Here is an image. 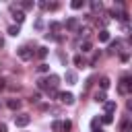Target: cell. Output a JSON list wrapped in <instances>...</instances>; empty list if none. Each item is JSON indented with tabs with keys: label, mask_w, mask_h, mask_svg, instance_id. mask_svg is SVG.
<instances>
[{
	"label": "cell",
	"mask_w": 132,
	"mask_h": 132,
	"mask_svg": "<svg viewBox=\"0 0 132 132\" xmlns=\"http://www.w3.org/2000/svg\"><path fill=\"white\" fill-rule=\"evenodd\" d=\"M95 101H97V103H105V101H107L105 93H103V91H97V93H95Z\"/></svg>",
	"instance_id": "cell-15"
},
{
	"label": "cell",
	"mask_w": 132,
	"mask_h": 132,
	"mask_svg": "<svg viewBox=\"0 0 132 132\" xmlns=\"http://www.w3.org/2000/svg\"><path fill=\"white\" fill-rule=\"evenodd\" d=\"M52 130H54V132H62V122H60V120H54V122H52Z\"/></svg>",
	"instance_id": "cell-18"
},
{
	"label": "cell",
	"mask_w": 132,
	"mask_h": 132,
	"mask_svg": "<svg viewBox=\"0 0 132 132\" xmlns=\"http://www.w3.org/2000/svg\"><path fill=\"white\" fill-rule=\"evenodd\" d=\"M97 126H101V118H93V120H91V128L97 130Z\"/></svg>",
	"instance_id": "cell-27"
},
{
	"label": "cell",
	"mask_w": 132,
	"mask_h": 132,
	"mask_svg": "<svg viewBox=\"0 0 132 132\" xmlns=\"http://www.w3.org/2000/svg\"><path fill=\"white\" fill-rule=\"evenodd\" d=\"M6 105H8L12 111H19V109H21V101H19V99H8Z\"/></svg>",
	"instance_id": "cell-9"
},
{
	"label": "cell",
	"mask_w": 132,
	"mask_h": 132,
	"mask_svg": "<svg viewBox=\"0 0 132 132\" xmlns=\"http://www.w3.org/2000/svg\"><path fill=\"white\" fill-rule=\"evenodd\" d=\"M74 64L78 66V68H82V64H85V60H82V56L78 54V56H74Z\"/></svg>",
	"instance_id": "cell-25"
},
{
	"label": "cell",
	"mask_w": 132,
	"mask_h": 132,
	"mask_svg": "<svg viewBox=\"0 0 132 132\" xmlns=\"http://www.w3.org/2000/svg\"><path fill=\"white\" fill-rule=\"evenodd\" d=\"M70 6H72L74 10H78V8H82V6H85V0H72V2H70Z\"/></svg>",
	"instance_id": "cell-16"
},
{
	"label": "cell",
	"mask_w": 132,
	"mask_h": 132,
	"mask_svg": "<svg viewBox=\"0 0 132 132\" xmlns=\"http://www.w3.org/2000/svg\"><path fill=\"white\" fill-rule=\"evenodd\" d=\"M103 109H105V113L116 111V101H105V103H103Z\"/></svg>",
	"instance_id": "cell-11"
},
{
	"label": "cell",
	"mask_w": 132,
	"mask_h": 132,
	"mask_svg": "<svg viewBox=\"0 0 132 132\" xmlns=\"http://www.w3.org/2000/svg\"><path fill=\"white\" fill-rule=\"evenodd\" d=\"M64 27H66L68 31H76V29L80 27V21H78L76 16H70V19H66V23H64Z\"/></svg>",
	"instance_id": "cell-3"
},
{
	"label": "cell",
	"mask_w": 132,
	"mask_h": 132,
	"mask_svg": "<svg viewBox=\"0 0 132 132\" xmlns=\"http://www.w3.org/2000/svg\"><path fill=\"white\" fill-rule=\"evenodd\" d=\"M76 31H78V35H80V37H89V33H91V29H89V27H78Z\"/></svg>",
	"instance_id": "cell-17"
},
{
	"label": "cell",
	"mask_w": 132,
	"mask_h": 132,
	"mask_svg": "<svg viewBox=\"0 0 132 132\" xmlns=\"http://www.w3.org/2000/svg\"><path fill=\"white\" fill-rule=\"evenodd\" d=\"M58 99L62 103H66V105H72L74 103V95L72 93H58Z\"/></svg>",
	"instance_id": "cell-6"
},
{
	"label": "cell",
	"mask_w": 132,
	"mask_h": 132,
	"mask_svg": "<svg viewBox=\"0 0 132 132\" xmlns=\"http://www.w3.org/2000/svg\"><path fill=\"white\" fill-rule=\"evenodd\" d=\"M16 56H19L21 60H31V58H33V52H31L27 45H23V47L16 50Z\"/></svg>",
	"instance_id": "cell-4"
},
{
	"label": "cell",
	"mask_w": 132,
	"mask_h": 132,
	"mask_svg": "<svg viewBox=\"0 0 132 132\" xmlns=\"http://www.w3.org/2000/svg\"><path fill=\"white\" fill-rule=\"evenodd\" d=\"M10 10H12V19L16 21V25H21V23L25 21V12H23V10H16L14 4H10Z\"/></svg>",
	"instance_id": "cell-5"
},
{
	"label": "cell",
	"mask_w": 132,
	"mask_h": 132,
	"mask_svg": "<svg viewBox=\"0 0 132 132\" xmlns=\"http://www.w3.org/2000/svg\"><path fill=\"white\" fill-rule=\"evenodd\" d=\"M91 47H93V43H91L89 39H85V41L80 43V50H82V54H87V52H91Z\"/></svg>",
	"instance_id": "cell-14"
},
{
	"label": "cell",
	"mask_w": 132,
	"mask_h": 132,
	"mask_svg": "<svg viewBox=\"0 0 132 132\" xmlns=\"http://www.w3.org/2000/svg\"><path fill=\"white\" fill-rule=\"evenodd\" d=\"M45 82H47L50 89H56V87L60 85V76H58V74H50V76L45 78Z\"/></svg>",
	"instance_id": "cell-7"
},
{
	"label": "cell",
	"mask_w": 132,
	"mask_h": 132,
	"mask_svg": "<svg viewBox=\"0 0 132 132\" xmlns=\"http://www.w3.org/2000/svg\"><path fill=\"white\" fill-rule=\"evenodd\" d=\"M0 132H6V124H0Z\"/></svg>",
	"instance_id": "cell-33"
},
{
	"label": "cell",
	"mask_w": 132,
	"mask_h": 132,
	"mask_svg": "<svg viewBox=\"0 0 132 132\" xmlns=\"http://www.w3.org/2000/svg\"><path fill=\"white\" fill-rule=\"evenodd\" d=\"M37 56L39 58H45L47 56V47H37Z\"/></svg>",
	"instance_id": "cell-28"
},
{
	"label": "cell",
	"mask_w": 132,
	"mask_h": 132,
	"mask_svg": "<svg viewBox=\"0 0 132 132\" xmlns=\"http://www.w3.org/2000/svg\"><path fill=\"white\" fill-rule=\"evenodd\" d=\"M109 85H111V80H109L107 76H103V78L99 80V87H101V91H103V93H105V91L109 89Z\"/></svg>",
	"instance_id": "cell-10"
},
{
	"label": "cell",
	"mask_w": 132,
	"mask_h": 132,
	"mask_svg": "<svg viewBox=\"0 0 132 132\" xmlns=\"http://www.w3.org/2000/svg\"><path fill=\"white\" fill-rule=\"evenodd\" d=\"M111 122H113V116H111V113H103L101 124H111Z\"/></svg>",
	"instance_id": "cell-21"
},
{
	"label": "cell",
	"mask_w": 132,
	"mask_h": 132,
	"mask_svg": "<svg viewBox=\"0 0 132 132\" xmlns=\"http://www.w3.org/2000/svg\"><path fill=\"white\" fill-rule=\"evenodd\" d=\"M29 101H31V103H39V93H33Z\"/></svg>",
	"instance_id": "cell-31"
},
{
	"label": "cell",
	"mask_w": 132,
	"mask_h": 132,
	"mask_svg": "<svg viewBox=\"0 0 132 132\" xmlns=\"http://www.w3.org/2000/svg\"><path fill=\"white\" fill-rule=\"evenodd\" d=\"M68 130H72V122L70 120H64L62 122V132H68Z\"/></svg>",
	"instance_id": "cell-22"
},
{
	"label": "cell",
	"mask_w": 132,
	"mask_h": 132,
	"mask_svg": "<svg viewBox=\"0 0 132 132\" xmlns=\"http://www.w3.org/2000/svg\"><path fill=\"white\" fill-rule=\"evenodd\" d=\"M29 122H31V116H29V113H19V116H14V124H16L19 128L29 126Z\"/></svg>",
	"instance_id": "cell-2"
},
{
	"label": "cell",
	"mask_w": 132,
	"mask_h": 132,
	"mask_svg": "<svg viewBox=\"0 0 132 132\" xmlns=\"http://www.w3.org/2000/svg\"><path fill=\"white\" fill-rule=\"evenodd\" d=\"M35 29H37V31L43 29V19H37V21H35Z\"/></svg>",
	"instance_id": "cell-29"
},
{
	"label": "cell",
	"mask_w": 132,
	"mask_h": 132,
	"mask_svg": "<svg viewBox=\"0 0 132 132\" xmlns=\"http://www.w3.org/2000/svg\"><path fill=\"white\" fill-rule=\"evenodd\" d=\"M64 78H66V82H68V85H76V72H72V70H66Z\"/></svg>",
	"instance_id": "cell-8"
},
{
	"label": "cell",
	"mask_w": 132,
	"mask_h": 132,
	"mask_svg": "<svg viewBox=\"0 0 132 132\" xmlns=\"http://www.w3.org/2000/svg\"><path fill=\"white\" fill-rule=\"evenodd\" d=\"M130 89H132V78H130V76H124V78L120 80V85H118V91H120L122 95H126V93H130Z\"/></svg>",
	"instance_id": "cell-1"
},
{
	"label": "cell",
	"mask_w": 132,
	"mask_h": 132,
	"mask_svg": "<svg viewBox=\"0 0 132 132\" xmlns=\"http://www.w3.org/2000/svg\"><path fill=\"white\" fill-rule=\"evenodd\" d=\"M19 33H21V27H19V25H10V27H8V35H12V37H16Z\"/></svg>",
	"instance_id": "cell-13"
},
{
	"label": "cell",
	"mask_w": 132,
	"mask_h": 132,
	"mask_svg": "<svg viewBox=\"0 0 132 132\" xmlns=\"http://www.w3.org/2000/svg\"><path fill=\"white\" fill-rule=\"evenodd\" d=\"M97 37H99V41H109V31L107 29H101L97 33Z\"/></svg>",
	"instance_id": "cell-12"
},
{
	"label": "cell",
	"mask_w": 132,
	"mask_h": 132,
	"mask_svg": "<svg viewBox=\"0 0 132 132\" xmlns=\"http://www.w3.org/2000/svg\"><path fill=\"white\" fill-rule=\"evenodd\" d=\"M91 8H93V10H101V8H103V2H101V0H95V2H91Z\"/></svg>",
	"instance_id": "cell-24"
},
{
	"label": "cell",
	"mask_w": 132,
	"mask_h": 132,
	"mask_svg": "<svg viewBox=\"0 0 132 132\" xmlns=\"http://www.w3.org/2000/svg\"><path fill=\"white\" fill-rule=\"evenodd\" d=\"M116 52H120V41H111L109 45V54H116Z\"/></svg>",
	"instance_id": "cell-19"
},
{
	"label": "cell",
	"mask_w": 132,
	"mask_h": 132,
	"mask_svg": "<svg viewBox=\"0 0 132 132\" xmlns=\"http://www.w3.org/2000/svg\"><path fill=\"white\" fill-rule=\"evenodd\" d=\"M50 27H52V31H58V29H60V23H52Z\"/></svg>",
	"instance_id": "cell-32"
},
{
	"label": "cell",
	"mask_w": 132,
	"mask_h": 132,
	"mask_svg": "<svg viewBox=\"0 0 132 132\" xmlns=\"http://www.w3.org/2000/svg\"><path fill=\"white\" fill-rule=\"evenodd\" d=\"M37 70H39V72H43V74H45V72H50V66H47V64H45V62H41V64H39V66H37Z\"/></svg>",
	"instance_id": "cell-26"
},
{
	"label": "cell",
	"mask_w": 132,
	"mask_h": 132,
	"mask_svg": "<svg viewBox=\"0 0 132 132\" xmlns=\"http://www.w3.org/2000/svg\"><path fill=\"white\" fill-rule=\"evenodd\" d=\"M93 132H103V130H101V128H99V130H93Z\"/></svg>",
	"instance_id": "cell-34"
},
{
	"label": "cell",
	"mask_w": 132,
	"mask_h": 132,
	"mask_svg": "<svg viewBox=\"0 0 132 132\" xmlns=\"http://www.w3.org/2000/svg\"><path fill=\"white\" fill-rule=\"evenodd\" d=\"M37 87H39V91H47V89H50L47 82H45V78H39V80H37Z\"/></svg>",
	"instance_id": "cell-20"
},
{
	"label": "cell",
	"mask_w": 132,
	"mask_h": 132,
	"mask_svg": "<svg viewBox=\"0 0 132 132\" xmlns=\"http://www.w3.org/2000/svg\"><path fill=\"white\" fill-rule=\"evenodd\" d=\"M21 6H23L25 10H31V8L35 6V2H31V0H25V2H21Z\"/></svg>",
	"instance_id": "cell-23"
},
{
	"label": "cell",
	"mask_w": 132,
	"mask_h": 132,
	"mask_svg": "<svg viewBox=\"0 0 132 132\" xmlns=\"http://www.w3.org/2000/svg\"><path fill=\"white\" fill-rule=\"evenodd\" d=\"M47 95H50L52 99H56V97H58V91H56V89H47Z\"/></svg>",
	"instance_id": "cell-30"
}]
</instances>
